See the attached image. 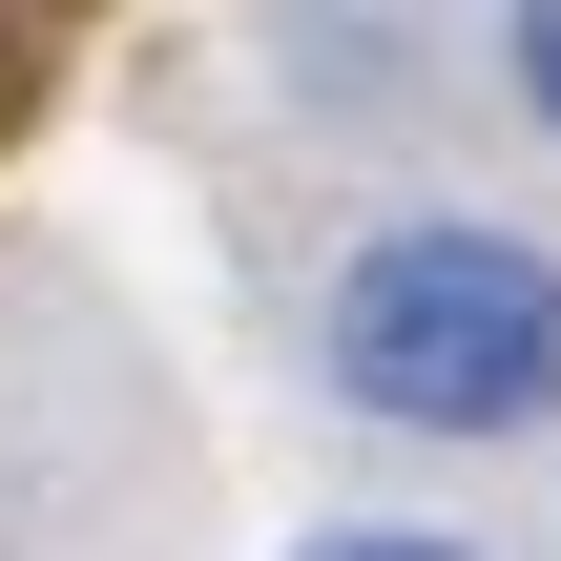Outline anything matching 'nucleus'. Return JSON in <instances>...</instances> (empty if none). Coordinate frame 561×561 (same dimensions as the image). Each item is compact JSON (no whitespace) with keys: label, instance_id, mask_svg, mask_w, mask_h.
Segmentation results:
<instances>
[{"label":"nucleus","instance_id":"7ed1b4c3","mask_svg":"<svg viewBox=\"0 0 561 561\" xmlns=\"http://www.w3.org/2000/svg\"><path fill=\"white\" fill-rule=\"evenodd\" d=\"M291 561H479V541H437V520H312Z\"/></svg>","mask_w":561,"mask_h":561},{"label":"nucleus","instance_id":"f257e3e1","mask_svg":"<svg viewBox=\"0 0 561 561\" xmlns=\"http://www.w3.org/2000/svg\"><path fill=\"white\" fill-rule=\"evenodd\" d=\"M312 354L396 437H541L561 416V250L500 229V208H396V229L333 250Z\"/></svg>","mask_w":561,"mask_h":561},{"label":"nucleus","instance_id":"f03ea898","mask_svg":"<svg viewBox=\"0 0 561 561\" xmlns=\"http://www.w3.org/2000/svg\"><path fill=\"white\" fill-rule=\"evenodd\" d=\"M500 104L561 146V0H500Z\"/></svg>","mask_w":561,"mask_h":561}]
</instances>
